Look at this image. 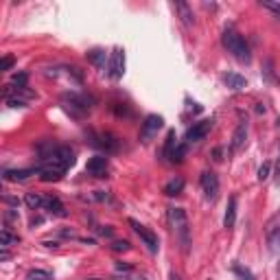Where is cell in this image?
I'll use <instances>...</instances> for the list:
<instances>
[{"label": "cell", "mask_w": 280, "mask_h": 280, "mask_svg": "<svg viewBox=\"0 0 280 280\" xmlns=\"http://www.w3.org/2000/svg\"><path fill=\"white\" fill-rule=\"evenodd\" d=\"M173 7H175V11L179 13V18H182V22L186 26H191L192 22H195V16H192V11H191V7H188L186 2H182V0H175L173 2Z\"/></svg>", "instance_id": "cell-14"}, {"label": "cell", "mask_w": 280, "mask_h": 280, "mask_svg": "<svg viewBox=\"0 0 280 280\" xmlns=\"http://www.w3.org/2000/svg\"><path fill=\"white\" fill-rule=\"evenodd\" d=\"M265 236H267V245H269L271 252L280 254V212L274 214V217L267 221Z\"/></svg>", "instance_id": "cell-7"}, {"label": "cell", "mask_w": 280, "mask_h": 280, "mask_svg": "<svg viewBox=\"0 0 280 280\" xmlns=\"http://www.w3.org/2000/svg\"><path fill=\"white\" fill-rule=\"evenodd\" d=\"M24 201H26V206H29V208H33V210L44 208V197L37 195V192H26Z\"/></svg>", "instance_id": "cell-22"}, {"label": "cell", "mask_w": 280, "mask_h": 280, "mask_svg": "<svg viewBox=\"0 0 280 280\" xmlns=\"http://www.w3.org/2000/svg\"><path fill=\"white\" fill-rule=\"evenodd\" d=\"M162 122H164V118H162V116H158V114H149V116L144 118V122H142V129H140V138H142L144 142H147V140L151 138L153 134H158V131H160Z\"/></svg>", "instance_id": "cell-9"}, {"label": "cell", "mask_w": 280, "mask_h": 280, "mask_svg": "<svg viewBox=\"0 0 280 280\" xmlns=\"http://www.w3.org/2000/svg\"><path fill=\"white\" fill-rule=\"evenodd\" d=\"M173 144H175V131H169V136H166V144H164V156L171 158V153H173Z\"/></svg>", "instance_id": "cell-25"}, {"label": "cell", "mask_w": 280, "mask_h": 280, "mask_svg": "<svg viewBox=\"0 0 280 280\" xmlns=\"http://www.w3.org/2000/svg\"><path fill=\"white\" fill-rule=\"evenodd\" d=\"M221 39H223V46H226L228 51H230L239 61H243V64H249V61H252V52H249V46L245 44V39L241 37L239 33H234V31H226Z\"/></svg>", "instance_id": "cell-3"}, {"label": "cell", "mask_w": 280, "mask_h": 280, "mask_svg": "<svg viewBox=\"0 0 280 280\" xmlns=\"http://www.w3.org/2000/svg\"><path fill=\"white\" fill-rule=\"evenodd\" d=\"M278 276H280V262H278Z\"/></svg>", "instance_id": "cell-38"}, {"label": "cell", "mask_w": 280, "mask_h": 280, "mask_svg": "<svg viewBox=\"0 0 280 280\" xmlns=\"http://www.w3.org/2000/svg\"><path fill=\"white\" fill-rule=\"evenodd\" d=\"M99 234H103V236H112V228H99Z\"/></svg>", "instance_id": "cell-34"}, {"label": "cell", "mask_w": 280, "mask_h": 280, "mask_svg": "<svg viewBox=\"0 0 280 280\" xmlns=\"http://www.w3.org/2000/svg\"><path fill=\"white\" fill-rule=\"evenodd\" d=\"M4 101H7V105H9V107H24V101H22V99H16V96H11V99H4Z\"/></svg>", "instance_id": "cell-30"}, {"label": "cell", "mask_w": 280, "mask_h": 280, "mask_svg": "<svg viewBox=\"0 0 280 280\" xmlns=\"http://www.w3.org/2000/svg\"><path fill=\"white\" fill-rule=\"evenodd\" d=\"M13 64H16V59H13L11 55H4L2 57V64H0V70H11Z\"/></svg>", "instance_id": "cell-29"}, {"label": "cell", "mask_w": 280, "mask_h": 280, "mask_svg": "<svg viewBox=\"0 0 280 280\" xmlns=\"http://www.w3.org/2000/svg\"><path fill=\"white\" fill-rule=\"evenodd\" d=\"M112 249H114V252H129L131 245H129V241H114Z\"/></svg>", "instance_id": "cell-27"}, {"label": "cell", "mask_w": 280, "mask_h": 280, "mask_svg": "<svg viewBox=\"0 0 280 280\" xmlns=\"http://www.w3.org/2000/svg\"><path fill=\"white\" fill-rule=\"evenodd\" d=\"M169 280H182V276H179V274H175V271H171Z\"/></svg>", "instance_id": "cell-37"}, {"label": "cell", "mask_w": 280, "mask_h": 280, "mask_svg": "<svg viewBox=\"0 0 280 280\" xmlns=\"http://www.w3.org/2000/svg\"><path fill=\"white\" fill-rule=\"evenodd\" d=\"M236 223V197H230L226 208V217H223V226L226 228H234Z\"/></svg>", "instance_id": "cell-17"}, {"label": "cell", "mask_w": 280, "mask_h": 280, "mask_svg": "<svg viewBox=\"0 0 280 280\" xmlns=\"http://www.w3.org/2000/svg\"><path fill=\"white\" fill-rule=\"evenodd\" d=\"M88 61L94 64L99 70H103L105 68V51H101V48H92V51H88Z\"/></svg>", "instance_id": "cell-20"}, {"label": "cell", "mask_w": 280, "mask_h": 280, "mask_svg": "<svg viewBox=\"0 0 280 280\" xmlns=\"http://www.w3.org/2000/svg\"><path fill=\"white\" fill-rule=\"evenodd\" d=\"M33 169H20V171H4V179L7 182H24L33 175Z\"/></svg>", "instance_id": "cell-16"}, {"label": "cell", "mask_w": 280, "mask_h": 280, "mask_svg": "<svg viewBox=\"0 0 280 280\" xmlns=\"http://www.w3.org/2000/svg\"><path fill=\"white\" fill-rule=\"evenodd\" d=\"M210 127H212V121H199V122H195V125L186 131V140H188V142H199L201 138H206V134L210 131Z\"/></svg>", "instance_id": "cell-12"}, {"label": "cell", "mask_w": 280, "mask_h": 280, "mask_svg": "<svg viewBox=\"0 0 280 280\" xmlns=\"http://www.w3.org/2000/svg\"><path fill=\"white\" fill-rule=\"evenodd\" d=\"M44 208H46L48 212L57 214V217H66V208H64V204H61V201L57 199V197H52V195L44 197Z\"/></svg>", "instance_id": "cell-13"}, {"label": "cell", "mask_w": 280, "mask_h": 280, "mask_svg": "<svg viewBox=\"0 0 280 280\" xmlns=\"http://www.w3.org/2000/svg\"><path fill=\"white\" fill-rule=\"evenodd\" d=\"M269 171H271V166H269V162H265V164L258 169V182H265L267 177H269Z\"/></svg>", "instance_id": "cell-28"}, {"label": "cell", "mask_w": 280, "mask_h": 280, "mask_svg": "<svg viewBox=\"0 0 280 280\" xmlns=\"http://www.w3.org/2000/svg\"><path fill=\"white\" fill-rule=\"evenodd\" d=\"M223 81H226V86L232 88V90H243V88L247 86L245 77H241V74H236V72H228L226 77H223Z\"/></svg>", "instance_id": "cell-18"}, {"label": "cell", "mask_w": 280, "mask_h": 280, "mask_svg": "<svg viewBox=\"0 0 280 280\" xmlns=\"http://www.w3.org/2000/svg\"><path fill=\"white\" fill-rule=\"evenodd\" d=\"M169 219H171L173 230L177 232V236H179L182 249L188 252V247H191V228H188V217H186V212H184V208H171Z\"/></svg>", "instance_id": "cell-2"}, {"label": "cell", "mask_w": 280, "mask_h": 280, "mask_svg": "<svg viewBox=\"0 0 280 280\" xmlns=\"http://www.w3.org/2000/svg\"><path fill=\"white\" fill-rule=\"evenodd\" d=\"M107 158L105 156H94V158H90L88 160V164H86V171L90 175H94V177H103L105 173H107Z\"/></svg>", "instance_id": "cell-11"}, {"label": "cell", "mask_w": 280, "mask_h": 280, "mask_svg": "<svg viewBox=\"0 0 280 280\" xmlns=\"http://www.w3.org/2000/svg\"><path fill=\"white\" fill-rule=\"evenodd\" d=\"M234 271L241 276V280H254V276L249 274L247 269H243V267H234Z\"/></svg>", "instance_id": "cell-31"}, {"label": "cell", "mask_w": 280, "mask_h": 280, "mask_svg": "<svg viewBox=\"0 0 280 280\" xmlns=\"http://www.w3.org/2000/svg\"><path fill=\"white\" fill-rule=\"evenodd\" d=\"M184 153H186V147H184V144H179V147L173 149V153H171V160H173V162H182L184 160Z\"/></svg>", "instance_id": "cell-26"}, {"label": "cell", "mask_w": 280, "mask_h": 280, "mask_svg": "<svg viewBox=\"0 0 280 280\" xmlns=\"http://www.w3.org/2000/svg\"><path fill=\"white\" fill-rule=\"evenodd\" d=\"M262 7H267V9H271V11H276L280 16V4L278 2H262Z\"/></svg>", "instance_id": "cell-33"}, {"label": "cell", "mask_w": 280, "mask_h": 280, "mask_svg": "<svg viewBox=\"0 0 280 280\" xmlns=\"http://www.w3.org/2000/svg\"><path fill=\"white\" fill-rule=\"evenodd\" d=\"M0 258H2V261H7V258H9V252H7V247H2V252H0Z\"/></svg>", "instance_id": "cell-36"}, {"label": "cell", "mask_w": 280, "mask_h": 280, "mask_svg": "<svg viewBox=\"0 0 280 280\" xmlns=\"http://www.w3.org/2000/svg\"><path fill=\"white\" fill-rule=\"evenodd\" d=\"M109 77L112 79H121L125 72V52L121 48H114L112 51V59H109Z\"/></svg>", "instance_id": "cell-10"}, {"label": "cell", "mask_w": 280, "mask_h": 280, "mask_svg": "<svg viewBox=\"0 0 280 280\" xmlns=\"http://www.w3.org/2000/svg\"><path fill=\"white\" fill-rule=\"evenodd\" d=\"M26 280H52V276H51V271H46V269H33V271H29Z\"/></svg>", "instance_id": "cell-23"}, {"label": "cell", "mask_w": 280, "mask_h": 280, "mask_svg": "<svg viewBox=\"0 0 280 280\" xmlns=\"http://www.w3.org/2000/svg\"><path fill=\"white\" fill-rule=\"evenodd\" d=\"M129 226L134 228V232L140 236V241H142L144 245H147V249L151 254H156L158 249H160V241H158V234L153 230H149L147 226H142V223H138L136 219H129Z\"/></svg>", "instance_id": "cell-5"}, {"label": "cell", "mask_w": 280, "mask_h": 280, "mask_svg": "<svg viewBox=\"0 0 280 280\" xmlns=\"http://www.w3.org/2000/svg\"><path fill=\"white\" fill-rule=\"evenodd\" d=\"M276 182L280 184V158H278V166H276Z\"/></svg>", "instance_id": "cell-35"}, {"label": "cell", "mask_w": 280, "mask_h": 280, "mask_svg": "<svg viewBox=\"0 0 280 280\" xmlns=\"http://www.w3.org/2000/svg\"><path fill=\"white\" fill-rule=\"evenodd\" d=\"M164 195H169V197H175V195H179V192L184 191V179L182 177H173L171 182H166L164 184Z\"/></svg>", "instance_id": "cell-19"}, {"label": "cell", "mask_w": 280, "mask_h": 280, "mask_svg": "<svg viewBox=\"0 0 280 280\" xmlns=\"http://www.w3.org/2000/svg\"><path fill=\"white\" fill-rule=\"evenodd\" d=\"M134 267L129 265V262H116V271H131Z\"/></svg>", "instance_id": "cell-32"}, {"label": "cell", "mask_w": 280, "mask_h": 280, "mask_svg": "<svg viewBox=\"0 0 280 280\" xmlns=\"http://www.w3.org/2000/svg\"><path fill=\"white\" fill-rule=\"evenodd\" d=\"M13 86H18V88H26V81H29V74L26 72H16L13 74Z\"/></svg>", "instance_id": "cell-24"}, {"label": "cell", "mask_w": 280, "mask_h": 280, "mask_svg": "<svg viewBox=\"0 0 280 280\" xmlns=\"http://www.w3.org/2000/svg\"><path fill=\"white\" fill-rule=\"evenodd\" d=\"M201 191H204L206 199L212 201L219 192V177L212 173V171H204L201 173Z\"/></svg>", "instance_id": "cell-8"}, {"label": "cell", "mask_w": 280, "mask_h": 280, "mask_svg": "<svg viewBox=\"0 0 280 280\" xmlns=\"http://www.w3.org/2000/svg\"><path fill=\"white\" fill-rule=\"evenodd\" d=\"M90 144L92 147L103 149L105 153H116L121 149V140L114 134H107V131H101V134H90Z\"/></svg>", "instance_id": "cell-6"}, {"label": "cell", "mask_w": 280, "mask_h": 280, "mask_svg": "<svg viewBox=\"0 0 280 280\" xmlns=\"http://www.w3.org/2000/svg\"><path fill=\"white\" fill-rule=\"evenodd\" d=\"M245 138H247V122H241L234 129V136H232V151H239L245 144Z\"/></svg>", "instance_id": "cell-15"}, {"label": "cell", "mask_w": 280, "mask_h": 280, "mask_svg": "<svg viewBox=\"0 0 280 280\" xmlns=\"http://www.w3.org/2000/svg\"><path fill=\"white\" fill-rule=\"evenodd\" d=\"M74 164V153L70 147H59L57 144L48 156L42 158V164H39V177L42 182H57V179L64 177L66 169Z\"/></svg>", "instance_id": "cell-1"}, {"label": "cell", "mask_w": 280, "mask_h": 280, "mask_svg": "<svg viewBox=\"0 0 280 280\" xmlns=\"http://www.w3.org/2000/svg\"><path fill=\"white\" fill-rule=\"evenodd\" d=\"M18 243V234L11 230V228H2L0 230V245L2 247H11V245Z\"/></svg>", "instance_id": "cell-21"}, {"label": "cell", "mask_w": 280, "mask_h": 280, "mask_svg": "<svg viewBox=\"0 0 280 280\" xmlns=\"http://www.w3.org/2000/svg\"><path fill=\"white\" fill-rule=\"evenodd\" d=\"M64 103H66V109H68V112H72L74 116H83V114H88L92 109L94 99H92V96H88V94L68 92V94H64Z\"/></svg>", "instance_id": "cell-4"}]
</instances>
